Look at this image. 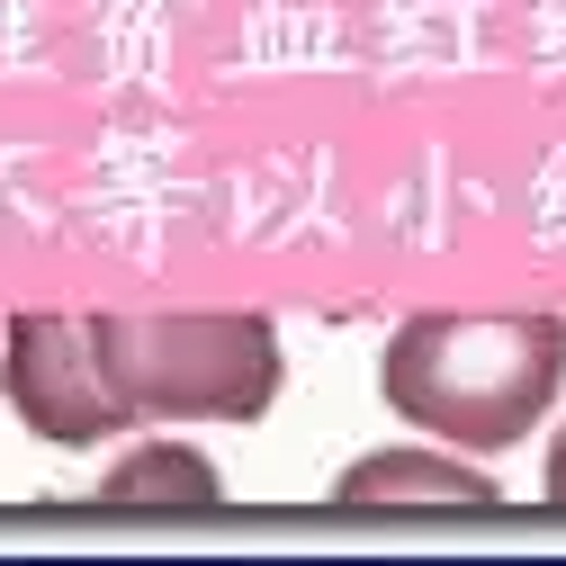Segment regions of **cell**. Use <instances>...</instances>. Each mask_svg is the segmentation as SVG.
<instances>
[{
  "label": "cell",
  "mask_w": 566,
  "mask_h": 566,
  "mask_svg": "<svg viewBox=\"0 0 566 566\" xmlns=\"http://www.w3.org/2000/svg\"><path fill=\"white\" fill-rule=\"evenodd\" d=\"M566 387L557 315H413L378 350V396L468 459L522 450Z\"/></svg>",
  "instance_id": "6da1fadb"
},
{
  "label": "cell",
  "mask_w": 566,
  "mask_h": 566,
  "mask_svg": "<svg viewBox=\"0 0 566 566\" xmlns=\"http://www.w3.org/2000/svg\"><path fill=\"white\" fill-rule=\"evenodd\" d=\"M126 422H261L289 387L270 315H91Z\"/></svg>",
  "instance_id": "7a4b0ae2"
},
{
  "label": "cell",
  "mask_w": 566,
  "mask_h": 566,
  "mask_svg": "<svg viewBox=\"0 0 566 566\" xmlns=\"http://www.w3.org/2000/svg\"><path fill=\"white\" fill-rule=\"evenodd\" d=\"M0 387H10V413L54 450H99L108 432H126V405L108 396L91 350V315H19L0 350Z\"/></svg>",
  "instance_id": "3957f363"
},
{
  "label": "cell",
  "mask_w": 566,
  "mask_h": 566,
  "mask_svg": "<svg viewBox=\"0 0 566 566\" xmlns=\"http://www.w3.org/2000/svg\"><path fill=\"white\" fill-rule=\"evenodd\" d=\"M333 504L342 513H405V504H441V513H485L494 504V476L450 459V450H369L333 476Z\"/></svg>",
  "instance_id": "277c9868"
},
{
  "label": "cell",
  "mask_w": 566,
  "mask_h": 566,
  "mask_svg": "<svg viewBox=\"0 0 566 566\" xmlns=\"http://www.w3.org/2000/svg\"><path fill=\"white\" fill-rule=\"evenodd\" d=\"M217 494H226L217 459H198L189 441H135L99 476V504H126V513H207Z\"/></svg>",
  "instance_id": "5b68a950"
},
{
  "label": "cell",
  "mask_w": 566,
  "mask_h": 566,
  "mask_svg": "<svg viewBox=\"0 0 566 566\" xmlns=\"http://www.w3.org/2000/svg\"><path fill=\"white\" fill-rule=\"evenodd\" d=\"M539 504H557V513H566V432L548 441V468H539Z\"/></svg>",
  "instance_id": "8992f818"
}]
</instances>
